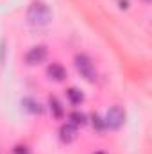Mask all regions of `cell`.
<instances>
[{"label": "cell", "instance_id": "6da1fadb", "mask_svg": "<svg viewBox=\"0 0 152 154\" xmlns=\"http://www.w3.org/2000/svg\"><path fill=\"white\" fill-rule=\"evenodd\" d=\"M50 20H52V11L43 2H34L27 9V22L32 27H45Z\"/></svg>", "mask_w": 152, "mask_h": 154}, {"label": "cell", "instance_id": "7a4b0ae2", "mask_svg": "<svg viewBox=\"0 0 152 154\" xmlns=\"http://www.w3.org/2000/svg\"><path fill=\"white\" fill-rule=\"evenodd\" d=\"M75 68L81 74V77H84L88 82H95L97 81V70H95L91 59L86 54H77L75 56Z\"/></svg>", "mask_w": 152, "mask_h": 154}, {"label": "cell", "instance_id": "3957f363", "mask_svg": "<svg viewBox=\"0 0 152 154\" xmlns=\"http://www.w3.org/2000/svg\"><path fill=\"white\" fill-rule=\"evenodd\" d=\"M123 122H125V113H123V109L118 108V106H113V108L108 111L106 120H104L106 127H109V129H120V127L123 125Z\"/></svg>", "mask_w": 152, "mask_h": 154}, {"label": "cell", "instance_id": "277c9868", "mask_svg": "<svg viewBox=\"0 0 152 154\" xmlns=\"http://www.w3.org/2000/svg\"><path fill=\"white\" fill-rule=\"evenodd\" d=\"M47 59V47L38 45V47H32L27 54H25V61L27 65H39Z\"/></svg>", "mask_w": 152, "mask_h": 154}, {"label": "cell", "instance_id": "5b68a950", "mask_svg": "<svg viewBox=\"0 0 152 154\" xmlns=\"http://www.w3.org/2000/svg\"><path fill=\"white\" fill-rule=\"evenodd\" d=\"M59 138L65 142V143H70V142H74L77 138V125L74 124H63L61 125V129H59Z\"/></svg>", "mask_w": 152, "mask_h": 154}, {"label": "cell", "instance_id": "8992f818", "mask_svg": "<svg viewBox=\"0 0 152 154\" xmlns=\"http://www.w3.org/2000/svg\"><path fill=\"white\" fill-rule=\"evenodd\" d=\"M47 74H48V77H50V79H54V81H65V77H66V70H65L61 65L52 63V65H48Z\"/></svg>", "mask_w": 152, "mask_h": 154}, {"label": "cell", "instance_id": "52a82bcc", "mask_svg": "<svg viewBox=\"0 0 152 154\" xmlns=\"http://www.w3.org/2000/svg\"><path fill=\"white\" fill-rule=\"evenodd\" d=\"M22 106H23V109H27L29 113H41V106H39L38 102L34 100V99H31V97H25L23 100H22Z\"/></svg>", "mask_w": 152, "mask_h": 154}, {"label": "cell", "instance_id": "ba28073f", "mask_svg": "<svg viewBox=\"0 0 152 154\" xmlns=\"http://www.w3.org/2000/svg\"><path fill=\"white\" fill-rule=\"evenodd\" d=\"M48 104H50V109H52V113H54L56 118H61V116L65 115L63 106H61V102L57 100V97H48Z\"/></svg>", "mask_w": 152, "mask_h": 154}, {"label": "cell", "instance_id": "9c48e42d", "mask_svg": "<svg viewBox=\"0 0 152 154\" xmlns=\"http://www.w3.org/2000/svg\"><path fill=\"white\" fill-rule=\"evenodd\" d=\"M66 95H68V99H70L72 104H81V102L84 100V95H82L77 88H70V90H66Z\"/></svg>", "mask_w": 152, "mask_h": 154}, {"label": "cell", "instance_id": "30bf717a", "mask_svg": "<svg viewBox=\"0 0 152 154\" xmlns=\"http://www.w3.org/2000/svg\"><path fill=\"white\" fill-rule=\"evenodd\" d=\"M68 118H70V124H74V125H84L86 124V115L81 111H72L68 115Z\"/></svg>", "mask_w": 152, "mask_h": 154}, {"label": "cell", "instance_id": "8fae6325", "mask_svg": "<svg viewBox=\"0 0 152 154\" xmlns=\"http://www.w3.org/2000/svg\"><path fill=\"white\" fill-rule=\"evenodd\" d=\"M91 124H93V127H95L97 131H104V129H106V124H104V120L97 115V113H93V115H91Z\"/></svg>", "mask_w": 152, "mask_h": 154}, {"label": "cell", "instance_id": "7c38bea8", "mask_svg": "<svg viewBox=\"0 0 152 154\" xmlns=\"http://www.w3.org/2000/svg\"><path fill=\"white\" fill-rule=\"evenodd\" d=\"M13 152L14 154H29V149H27L25 145H16V147L13 149Z\"/></svg>", "mask_w": 152, "mask_h": 154}, {"label": "cell", "instance_id": "4fadbf2b", "mask_svg": "<svg viewBox=\"0 0 152 154\" xmlns=\"http://www.w3.org/2000/svg\"><path fill=\"white\" fill-rule=\"evenodd\" d=\"M120 7H122V9H127V7H129V2H127V0H120Z\"/></svg>", "mask_w": 152, "mask_h": 154}, {"label": "cell", "instance_id": "5bb4252c", "mask_svg": "<svg viewBox=\"0 0 152 154\" xmlns=\"http://www.w3.org/2000/svg\"><path fill=\"white\" fill-rule=\"evenodd\" d=\"M95 154H104V152H95Z\"/></svg>", "mask_w": 152, "mask_h": 154}, {"label": "cell", "instance_id": "9a60e30c", "mask_svg": "<svg viewBox=\"0 0 152 154\" xmlns=\"http://www.w3.org/2000/svg\"><path fill=\"white\" fill-rule=\"evenodd\" d=\"M145 2H149V0H145Z\"/></svg>", "mask_w": 152, "mask_h": 154}]
</instances>
